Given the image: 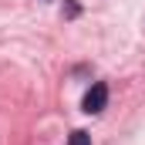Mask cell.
Masks as SVG:
<instances>
[{"label": "cell", "mask_w": 145, "mask_h": 145, "mask_svg": "<svg viewBox=\"0 0 145 145\" xmlns=\"http://www.w3.org/2000/svg\"><path fill=\"white\" fill-rule=\"evenodd\" d=\"M105 105H108V84H105V81H95V84L84 91L81 111H84V115H101Z\"/></svg>", "instance_id": "6da1fadb"}, {"label": "cell", "mask_w": 145, "mask_h": 145, "mask_svg": "<svg viewBox=\"0 0 145 145\" xmlns=\"http://www.w3.org/2000/svg\"><path fill=\"white\" fill-rule=\"evenodd\" d=\"M68 145H91V135L81 132V128H74L71 135H68Z\"/></svg>", "instance_id": "7a4b0ae2"}, {"label": "cell", "mask_w": 145, "mask_h": 145, "mask_svg": "<svg viewBox=\"0 0 145 145\" xmlns=\"http://www.w3.org/2000/svg\"><path fill=\"white\" fill-rule=\"evenodd\" d=\"M64 14H68V17H78V14H81V7H78L74 0H68V7H64Z\"/></svg>", "instance_id": "3957f363"}]
</instances>
